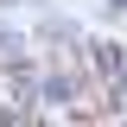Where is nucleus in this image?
I'll use <instances>...</instances> for the list:
<instances>
[{
  "label": "nucleus",
  "instance_id": "1",
  "mask_svg": "<svg viewBox=\"0 0 127 127\" xmlns=\"http://www.w3.org/2000/svg\"><path fill=\"white\" fill-rule=\"evenodd\" d=\"M26 51H32V38H26V32H19V26H0V64H19Z\"/></svg>",
  "mask_w": 127,
  "mask_h": 127
},
{
  "label": "nucleus",
  "instance_id": "2",
  "mask_svg": "<svg viewBox=\"0 0 127 127\" xmlns=\"http://www.w3.org/2000/svg\"><path fill=\"white\" fill-rule=\"evenodd\" d=\"M13 6H32V0H0V13H13Z\"/></svg>",
  "mask_w": 127,
  "mask_h": 127
}]
</instances>
